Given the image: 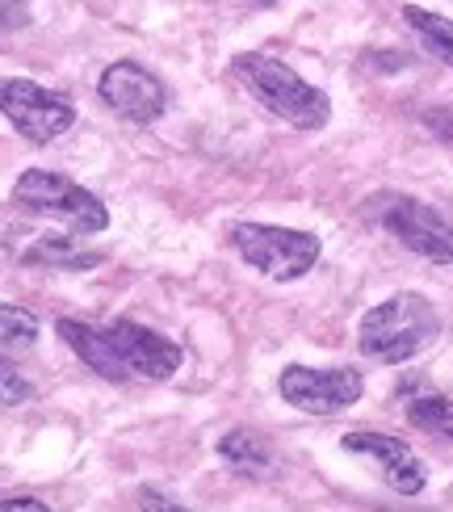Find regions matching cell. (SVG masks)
<instances>
[{"label":"cell","instance_id":"obj_1","mask_svg":"<svg viewBox=\"0 0 453 512\" xmlns=\"http://www.w3.org/2000/svg\"><path fill=\"white\" fill-rule=\"evenodd\" d=\"M441 336V315L424 294L403 290L391 294L386 303L370 307L357 324V345L365 357L382 361V366H403L416 353H424Z\"/></svg>","mask_w":453,"mask_h":512},{"label":"cell","instance_id":"obj_5","mask_svg":"<svg viewBox=\"0 0 453 512\" xmlns=\"http://www.w3.org/2000/svg\"><path fill=\"white\" fill-rule=\"evenodd\" d=\"M0 114L30 143H51L76 122V105L26 76H0Z\"/></svg>","mask_w":453,"mask_h":512},{"label":"cell","instance_id":"obj_21","mask_svg":"<svg viewBox=\"0 0 453 512\" xmlns=\"http://www.w3.org/2000/svg\"><path fill=\"white\" fill-rule=\"evenodd\" d=\"M256 5H265V9H273V5H277V0H256Z\"/></svg>","mask_w":453,"mask_h":512},{"label":"cell","instance_id":"obj_2","mask_svg":"<svg viewBox=\"0 0 453 512\" xmlns=\"http://www.w3.org/2000/svg\"><path fill=\"white\" fill-rule=\"evenodd\" d=\"M231 72L248 84V93L261 101L269 114L298 126V131H323V126H328V118H332L328 93L307 84L290 63L261 55V51H244L231 59Z\"/></svg>","mask_w":453,"mask_h":512},{"label":"cell","instance_id":"obj_11","mask_svg":"<svg viewBox=\"0 0 453 512\" xmlns=\"http://www.w3.org/2000/svg\"><path fill=\"white\" fill-rule=\"evenodd\" d=\"M55 332L63 336V345H68L89 370H97L101 378H110V382L131 378V366L118 357L114 340L105 336V328H93V324H84V319H59Z\"/></svg>","mask_w":453,"mask_h":512},{"label":"cell","instance_id":"obj_9","mask_svg":"<svg viewBox=\"0 0 453 512\" xmlns=\"http://www.w3.org/2000/svg\"><path fill=\"white\" fill-rule=\"evenodd\" d=\"M340 445H344L349 454H361V458L378 462L382 479L391 483L399 496H420V492H424L428 466L420 462V454H416L407 441L386 437V433H361V429H357V433H344Z\"/></svg>","mask_w":453,"mask_h":512},{"label":"cell","instance_id":"obj_18","mask_svg":"<svg viewBox=\"0 0 453 512\" xmlns=\"http://www.w3.org/2000/svg\"><path fill=\"white\" fill-rule=\"evenodd\" d=\"M17 26H30L26 0H0V30H17Z\"/></svg>","mask_w":453,"mask_h":512},{"label":"cell","instance_id":"obj_6","mask_svg":"<svg viewBox=\"0 0 453 512\" xmlns=\"http://www.w3.org/2000/svg\"><path fill=\"white\" fill-rule=\"evenodd\" d=\"M277 391L290 408L307 416H336L365 395V378L349 366H286L277 378Z\"/></svg>","mask_w":453,"mask_h":512},{"label":"cell","instance_id":"obj_14","mask_svg":"<svg viewBox=\"0 0 453 512\" xmlns=\"http://www.w3.org/2000/svg\"><path fill=\"white\" fill-rule=\"evenodd\" d=\"M219 454L244 475H265L273 466V445L261 433H252V429H231L219 441Z\"/></svg>","mask_w":453,"mask_h":512},{"label":"cell","instance_id":"obj_7","mask_svg":"<svg viewBox=\"0 0 453 512\" xmlns=\"http://www.w3.org/2000/svg\"><path fill=\"white\" fill-rule=\"evenodd\" d=\"M97 97L110 105V110L122 122H135V126H151L164 110H168V89L164 80L143 68L135 59H118L101 72L97 80Z\"/></svg>","mask_w":453,"mask_h":512},{"label":"cell","instance_id":"obj_8","mask_svg":"<svg viewBox=\"0 0 453 512\" xmlns=\"http://www.w3.org/2000/svg\"><path fill=\"white\" fill-rule=\"evenodd\" d=\"M382 227L433 265H453V223L420 198H391L382 210Z\"/></svg>","mask_w":453,"mask_h":512},{"label":"cell","instance_id":"obj_13","mask_svg":"<svg viewBox=\"0 0 453 512\" xmlns=\"http://www.w3.org/2000/svg\"><path fill=\"white\" fill-rule=\"evenodd\" d=\"M403 21L416 30V38L424 42L428 55L441 59L445 68H453V17L433 13V9H420V5H407L403 9Z\"/></svg>","mask_w":453,"mask_h":512},{"label":"cell","instance_id":"obj_10","mask_svg":"<svg viewBox=\"0 0 453 512\" xmlns=\"http://www.w3.org/2000/svg\"><path fill=\"white\" fill-rule=\"evenodd\" d=\"M105 336L114 340V349H118V357L126 361V366H131V374H143L151 382L172 378L181 370V361H185L177 340L151 332V328L135 324V319H114V324L105 328Z\"/></svg>","mask_w":453,"mask_h":512},{"label":"cell","instance_id":"obj_15","mask_svg":"<svg viewBox=\"0 0 453 512\" xmlns=\"http://www.w3.org/2000/svg\"><path fill=\"white\" fill-rule=\"evenodd\" d=\"M403 412H407V424H412V429L453 441V399H445V395H412Z\"/></svg>","mask_w":453,"mask_h":512},{"label":"cell","instance_id":"obj_3","mask_svg":"<svg viewBox=\"0 0 453 512\" xmlns=\"http://www.w3.org/2000/svg\"><path fill=\"white\" fill-rule=\"evenodd\" d=\"M231 248L252 269L273 277V282H298L323 256V240L315 231H294V227H273V223H235Z\"/></svg>","mask_w":453,"mask_h":512},{"label":"cell","instance_id":"obj_12","mask_svg":"<svg viewBox=\"0 0 453 512\" xmlns=\"http://www.w3.org/2000/svg\"><path fill=\"white\" fill-rule=\"evenodd\" d=\"M21 261L26 265H42V269H93L105 261V252H93V248H80L72 236H42L34 248L21 252Z\"/></svg>","mask_w":453,"mask_h":512},{"label":"cell","instance_id":"obj_20","mask_svg":"<svg viewBox=\"0 0 453 512\" xmlns=\"http://www.w3.org/2000/svg\"><path fill=\"white\" fill-rule=\"evenodd\" d=\"M0 512H51V508L34 496H13V500H0Z\"/></svg>","mask_w":453,"mask_h":512},{"label":"cell","instance_id":"obj_16","mask_svg":"<svg viewBox=\"0 0 453 512\" xmlns=\"http://www.w3.org/2000/svg\"><path fill=\"white\" fill-rule=\"evenodd\" d=\"M0 340H5V345L30 349L34 340H38V319L30 311L13 307V303H0Z\"/></svg>","mask_w":453,"mask_h":512},{"label":"cell","instance_id":"obj_19","mask_svg":"<svg viewBox=\"0 0 453 512\" xmlns=\"http://www.w3.org/2000/svg\"><path fill=\"white\" fill-rule=\"evenodd\" d=\"M139 508H143V512H189V508H181V504L164 500L160 492H151V487H147V492L139 496Z\"/></svg>","mask_w":453,"mask_h":512},{"label":"cell","instance_id":"obj_4","mask_svg":"<svg viewBox=\"0 0 453 512\" xmlns=\"http://www.w3.org/2000/svg\"><path fill=\"white\" fill-rule=\"evenodd\" d=\"M13 202L34 210V215L68 223L76 236H97V231L110 227V210H105V202L97 194H89V189L76 185L72 177L47 173V168L21 173L13 185Z\"/></svg>","mask_w":453,"mask_h":512},{"label":"cell","instance_id":"obj_17","mask_svg":"<svg viewBox=\"0 0 453 512\" xmlns=\"http://www.w3.org/2000/svg\"><path fill=\"white\" fill-rule=\"evenodd\" d=\"M30 399H34V387L17 374L13 361L0 357V408H21V403H30Z\"/></svg>","mask_w":453,"mask_h":512}]
</instances>
